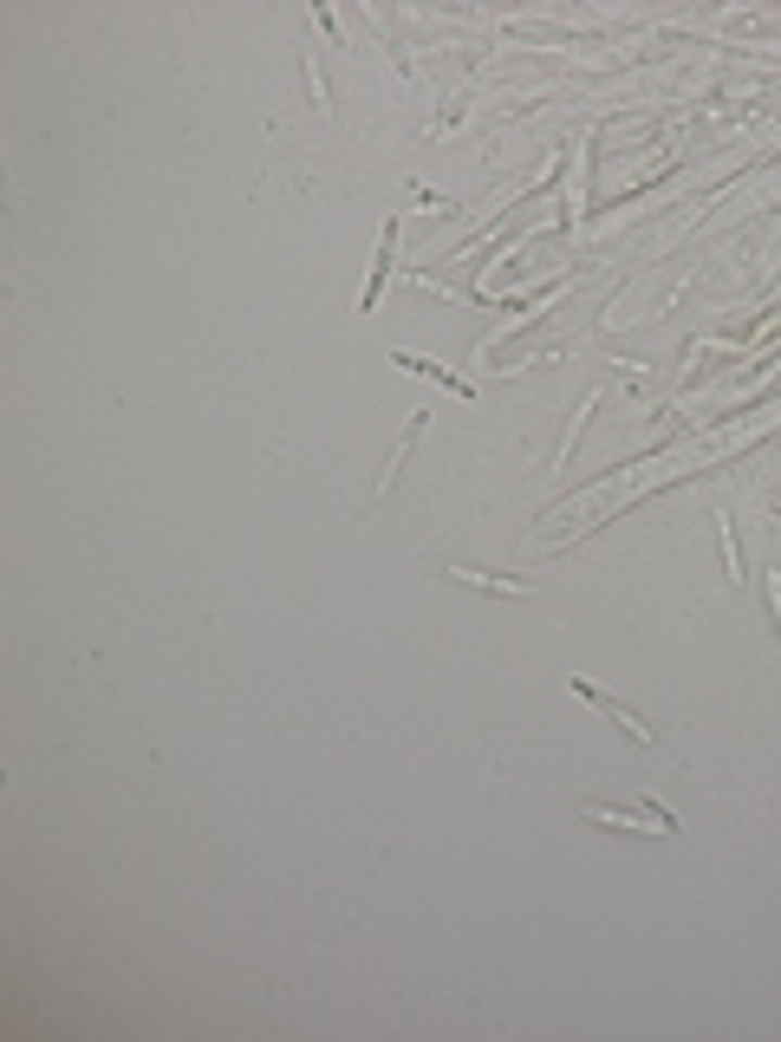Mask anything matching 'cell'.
<instances>
[{"label":"cell","instance_id":"cell-1","mask_svg":"<svg viewBox=\"0 0 781 1042\" xmlns=\"http://www.w3.org/2000/svg\"><path fill=\"white\" fill-rule=\"evenodd\" d=\"M567 691H574V698H587L593 711H606V717H613V724H619V730H626L632 743H652V730H645V717H632V711H626L619 698H606V691H600L593 678H567Z\"/></svg>","mask_w":781,"mask_h":1042},{"label":"cell","instance_id":"cell-2","mask_svg":"<svg viewBox=\"0 0 781 1042\" xmlns=\"http://www.w3.org/2000/svg\"><path fill=\"white\" fill-rule=\"evenodd\" d=\"M391 267H398V222H385L378 267H371V280H365V293H358V313H371V306H378V293H385V280H391Z\"/></svg>","mask_w":781,"mask_h":1042},{"label":"cell","instance_id":"cell-3","mask_svg":"<svg viewBox=\"0 0 781 1042\" xmlns=\"http://www.w3.org/2000/svg\"><path fill=\"white\" fill-rule=\"evenodd\" d=\"M391 365H404V372H424V378H437V385H443V391H456V398H469V391H476L469 378H456L450 365H437V359H417V352H391Z\"/></svg>","mask_w":781,"mask_h":1042},{"label":"cell","instance_id":"cell-4","mask_svg":"<svg viewBox=\"0 0 781 1042\" xmlns=\"http://www.w3.org/2000/svg\"><path fill=\"white\" fill-rule=\"evenodd\" d=\"M450 580H469V587H495V593H528V580H508V574H482V567H450Z\"/></svg>","mask_w":781,"mask_h":1042},{"label":"cell","instance_id":"cell-5","mask_svg":"<svg viewBox=\"0 0 781 1042\" xmlns=\"http://www.w3.org/2000/svg\"><path fill=\"white\" fill-rule=\"evenodd\" d=\"M769 606H776V626H781V574H769Z\"/></svg>","mask_w":781,"mask_h":1042}]
</instances>
